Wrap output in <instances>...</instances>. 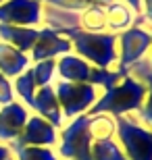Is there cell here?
<instances>
[{"label": "cell", "mask_w": 152, "mask_h": 160, "mask_svg": "<svg viewBox=\"0 0 152 160\" xmlns=\"http://www.w3.org/2000/svg\"><path fill=\"white\" fill-rule=\"evenodd\" d=\"M15 100H17V98H15V92H13V81L0 73V106L11 104V102H15Z\"/></svg>", "instance_id": "25"}, {"label": "cell", "mask_w": 152, "mask_h": 160, "mask_svg": "<svg viewBox=\"0 0 152 160\" xmlns=\"http://www.w3.org/2000/svg\"><path fill=\"white\" fill-rule=\"evenodd\" d=\"M90 2H92V4H106V2H108V4H111L115 0H90Z\"/></svg>", "instance_id": "29"}, {"label": "cell", "mask_w": 152, "mask_h": 160, "mask_svg": "<svg viewBox=\"0 0 152 160\" xmlns=\"http://www.w3.org/2000/svg\"><path fill=\"white\" fill-rule=\"evenodd\" d=\"M38 31L40 29H35V27H21V25L0 23V42L11 44L13 48L29 54L34 44H35V40H38Z\"/></svg>", "instance_id": "13"}, {"label": "cell", "mask_w": 152, "mask_h": 160, "mask_svg": "<svg viewBox=\"0 0 152 160\" xmlns=\"http://www.w3.org/2000/svg\"><path fill=\"white\" fill-rule=\"evenodd\" d=\"M115 131V121H108L102 114L92 117V137L102 139V137H111V133Z\"/></svg>", "instance_id": "23"}, {"label": "cell", "mask_w": 152, "mask_h": 160, "mask_svg": "<svg viewBox=\"0 0 152 160\" xmlns=\"http://www.w3.org/2000/svg\"><path fill=\"white\" fill-rule=\"evenodd\" d=\"M2 2H4V0H0V4H2Z\"/></svg>", "instance_id": "31"}, {"label": "cell", "mask_w": 152, "mask_h": 160, "mask_svg": "<svg viewBox=\"0 0 152 160\" xmlns=\"http://www.w3.org/2000/svg\"><path fill=\"white\" fill-rule=\"evenodd\" d=\"M52 88H54V94H56V100L60 104L63 121L75 119V117L83 114V110L96 102V88L90 85V83H71L60 79Z\"/></svg>", "instance_id": "5"}, {"label": "cell", "mask_w": 152, "mask_h": 160, "mask_svg": "<svg viewBox=\"0 0 152 160\" xmlns=\"http://www.w3.org/2000/svg\"><path fill=\"white\" fill-rule=\"evenodd\" d=\"M54 142H56V129H54L48 121H44L42 117L34 114V117L27 119L23 131H21V135H19L15 142L8 143V148L15 150V148H23V146L50 148V146H54Z\"/></svg>", "instance_id": "8"}, {"label": "cell", "mask_w": 152, "mask_h": 160, "mask_svg": "<svg viewBox=\"0 0 152 160\" xmlns=\"http://www.w3.org/2000/svg\"><path fill=\"white\" fill-rule=\"evenodd\" d=\"M11 156H13V150L8 148V143L0 142V160H8Z\"/></svg>", "instance_id": "28"}, {"label": "cell", "mask_w": 152, "mask_h": 160, "mask_svg": "<svg viewBox=\"0 0 152 160\" xmlns=\"http://www.w3.org/2000/svg\"><path fill=\"white\" fill-rule=\"evenodd\" d=\"M13 156H15V160H56V154L50 148H38V146L15 148Z\"/></svg>", "instance_id": "22"}, {"label": "cell", "mask_w": 152, "mask_h": 160, "mask_svg": "<svg viewBox=\"0 0 152 160\" xmlns=\"http://www.w3.org/2000/svg\"><path fill=\"white\" fill-rule=\"evenodd\" d=\"M92 158L94 160H127L113 137H102L92 143Z\"/></svg>", "instance_id": "19"}, {"label": "cell", "mask_w": 152, "mask_h": 160, "mask_svg": "<svg viewBox=\"0 0 152 160\" xmlns=\"http://www.w3.org/2000/svg\"><path fill=\"white\" fill-rule=\"evenodd\" d=\"M27 119H29V110L19 100L0 106V142L2 143L15 142L21 135Z\"/></svg>", "instance_id": "9"}, {"label": "cell", "mask_w": 152, "mask_h": 160, "mask_svg": "<svg viewBox=\"0 0 152 160\" xmlns=\"http://www.w3.org/2000/svg\"><path fill=\"white\" fill-rule=\"evenodd\" d=\"M92 139V117L79 114L60 133L59 154L69 160H94Z\"/></svg>", "instance_id": "3"}, {"label": "cell", "mask_w": 152, "mask_h": 160, "mask_svg": "<svg viewBox=\"0 0 152 160\" xmlns=\"http://www.w3.org/2000/svg\"><path fill=\"white\" fill-rule=\"evenodd\" d=\"M42 21L40 0H4L0 4V23L35 27Z\"/></svg>", "instance_id": "7"}, {"label": "cell", "mask_w": 152, "mask_h": 160, "mask_svg": "<svg viewBox=\"0 0 152 160\" xmlns=\"http://www.w3.org/2000/svg\"><path fill=\"white\" fill-rule=\"evenodd\" d=\"M13 92H15V98H19L23 106H29V108L34 106V98H35L38 88H35V81H34L31 67L13 79Z\"/></svg>", "instance_id": "17"}, {"label": "cell", "mask_w": 152, "mask_h": 160, "mask_svg": "<svg viewBox=\"0 0 152 160\" xmlns=\"http://www.w3.org/2000/svg\"><path fill=\"white\" fill-rule=\"evenodd\" d=\"M31 108L38 112V117L48 121L54 129L63 127V112H60V104H59V100H56V94H54L52 85L38 88L35 98H34V106Z\"/></svg>", "instance_id": "11"}, {"label": "cell", "mask_w": 152, "mask_h": 160, "mask_svg": "<svg viewBox=\"0 0 152 160\" xmlns=\"http://www.w3.org/2000/svg\"><path fill=\"white\" fill-rule=\"evenodd\" d=\"M150 36H152V31H150ZM150 65H152V62H150Z\"/></svg>", "instance_id": "32"}, {"label": "cell", "mask_w": 152, "mask_h": 160, "mask_svg": "<svg viewBox=\"0 0 152 160\" xmlns=\"http://www.w3.org/2000/svg\"><path fill=\"white\" fill-rule=\"evenodd\" d=\"M125 4H129V8L135 12V15H142V0H123Z\"/></svg>", "instance_id": "27"}, {"label": "cell", "mask_w": 152, "mask_h": 160, "mask_svg": "<svg viewBox=\"0 0 152 160\" xmlns=\"http://www.w3.org/2000/svg\"><path fill=\"white\" fill-rule=\"evenodd\" d=\"M146 94H148L146 85L138 79H134L131 75H127L117 85L106 89L104 96L90 108V117L106 114V112L113 114V117H123L125 112L138 110L142 106L144 98H146Z\"/></svg>", "instance_id": "1"}, {"label": "cell", "mask_w": 152, "mask_h": 160, "mask_svg": "<svg viewBox=\"0 0 152 160\" xmlns=\"http://www.w3.org/2000/svg\"><path fill=\"white\" fill-rule=\"evenodd\" d=\"M115 133L127 154V160H152V131L125 117H115Z\"/></svg>", "instance_id": "4"}, {"label": "cell", "mask_w": 152, "mask_h": 160, "mask_svg": "<svg viewBox=\"0 0 152 160\" xmlns=\"http://www.w3.org/2000/svg\"><path fill=\"white\" fill-rule=\"evenodd\" d=\"M71 42L67 38H63L60 33H56L50 27H42L38 31V40H35L34 48H31V56L29 58L34 62L38 60H46V58H56L60 54H69L71 52Z\"/></svg>", "instance_id": "10"}, {"label": "cell", "mask_w": 152, "mask_h": 160, "mask_svg": "<svg viewBox=\"0 0 152 160\" xmlns=\"http://www.w3.org/2000/svg\"><path fill=\"white\" fill-rule=\"evenodd\" d=\"M60 36H67L71 42V46L75 48L77 54H81L86 60L94 62L98 69H108V67L117 60V52H115V44H117V36L115 33H90L79 27H71V29L60 31Z\"/></svg>", "instance_id": "2"}, {"label": "cell", "mask_w": 152, "mask_h": 160, "mask_svg": "<svg viewBox=\"0 0 152 160\" xmlns=\"http://www.w3.org/2000/svg\"><path fill=\"white\" fill-rule=\"evenodd\" d=\"M117 38L121 42V54H119V69L117 71L121 73L123 77H127L129 67L144 58V54L152 46V36H150V31L142 29L138 25H131L129 29L121 31V36H117Z\"/></svg>", "instance_id": "6"}, {"label": "cell", "mask_w": 152, "mask_h": 160, "mask_svg": "<svg viewBox=\"0 0 152 160\" xmlns=\"http://www.w3.org/2000/svg\"><path fill=\"white\" fill-rule=\"evenodd\" d=\"M8 160H15V156H11V158H8Z\"/></svg>", "instance_id": "30"}, {"label": "cell", "mask_w": 152, "mask_h": 160, "mask_svg": "<svg viewBox=\"0 0 152 160\" xmlns=\"http://www.w3.org/2000/svg\"><path fill=\"white\" fill-rule=\"evenodd\" d=\"M40 2L50 4L54 8H60V11H71V12H81L92 4L90 0H40Z\"/></svg>", "instance_id": "24"}, {"label": "cell", "mask_w": 152, "mask_h": 160, "mask_svg": "<svg viewBox=\"0 0 152 160\" xmlns=\"http://www.w3.org/2000/svg\"><path fill=\"white\" fill-rule=\"evenodd\" d=\"M79 29L90 33H102L106 29V12L100 4H90L79 12Z\"/></svg>", "instance_id": "18"}, {"label": "cell", "mask_w": 152, "mask_h": 160, "mask_svg": "<svg viewBox=\"0 0 152 160\" xmlns=\"http://www.w3.org/2000/svg\"><path fill=\"white\" fill-rule=\"evenodd\" d=\"M106 12V27L113 31H125L134 25V11L125 4H119V2H111V4L104 8Z\"/></svg>", "instance_id": "16"}, {"label": "cell", "mask_w": 152, "mask_h": 160, "mask_svg": "<svg viewBox=\"0 0 152 160\" xmlns=\"http://www.w3.org/2000/svg\"><path fill=\"white\" fill-rule=\"evenodd\" d=\"M142 8H144V19L152 23V0H142Z\"/></svg>", "instance_id": "26"}, {"label": "cell", "mask_w": 152, "mask_h": 160, "mask_svg": "<svg viewBox=\"0 0 152 160\" xmlns=\"http://www.w3.org/2000/svg\"><path fill=\"white\" fill-rule=\"evenodd\" d=\"M121 79H123V75L119 71H108V69L92 67V69H90L88 83L90 85H100V88H104V89H111L113 85H117Z\"/></svg>", "instance_id": "20"}, {"label": "cell", "mask_w": 152, "mask_h": 160, "mask_svg": "<svg viewBox=\"0 0 152 160\" xmlns=\"http://www.w3.org/2000/svg\"><path fill=\"white\" fill-rule=\"evenodd\" d=\"M129 75L134 79H138V81H142L148 89V94H146L148 100L142 102V106L138 108V112H140V119L152 127V65H150V60L142 58V60H138L135 65H131L129 67Z\"/></svg>", "instance_id": "14"}, {"label": "cell", "mask_w": 152, "mask_h": 160, "mask_svg": "<svg viewBox=\"0 0 152 160\" xmlns=\"http://www.w3.org/2000/svg\"><path fill=\"white\" fill-rule=\"evenodd\" d=\"M90 62L88 60L79 58V56H63V58L56 62V71H59V77L63 81H71V83H88L90 77Z\"/></svg>", "instance_id": "15"}, {"label": "cell", "mask_w": 152, "mask_h": 160, "mask_svg": "<svg viewBox=\"0 0 152 160\" xmlns=\"http://www.w3.org/2000/svg\"><path fill=\"white\" fill-rule=\"evenodd\" d=\"M54 71H56V58H46V60H38V62H34L31 73H34L35 88L50 85V79H52Z\"/></svg>", "instance_id": "21"}, {"label": "cell", "mask_w": 152, "mask_h": 160, "mask_svg": "<svg viewBox=\"0 0 152 160\" xmlns=\"http://www.w3.org/2000/svg\"><path fill=\"white\" fill-rule=\"evenodd\" d=\"M29 62H31L29 54L13 48L11 44L0 42V73L4 77H8L13 81L17 75H21L23 71L29 69Z\"/></svg>", "instance_id": "12"}]
</instances>
